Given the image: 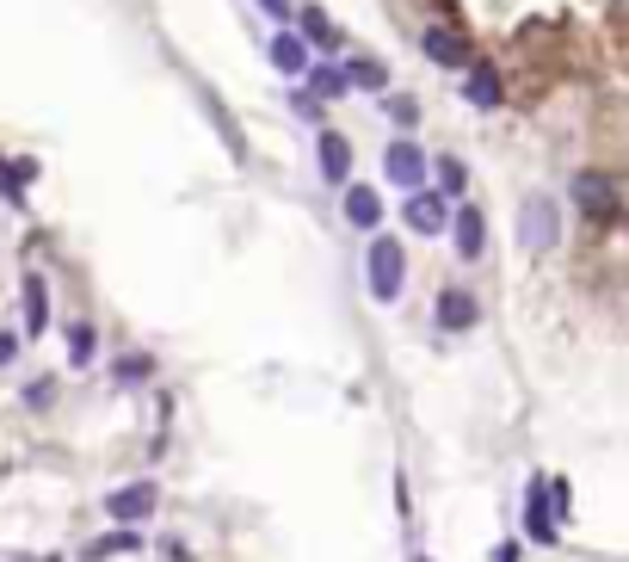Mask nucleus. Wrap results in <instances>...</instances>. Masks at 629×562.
I'll return each mask as SVG.
<instances>
[{
	"mask_svg": "<svg viewBox=\"0 0 629 562\" xmlns=\"http://www.w3.org/2000/svg\"><path fill=\"white\" fill-rule=\"evenodd\" d=\"M364 278H370V297H383L395 303L401 285H407V254H401V241H370V254H364Z\"/></svg>",
	"mask_w": 629,
	"mask_h": 562,
	"instance_id": "nucleus-1",
	"label": "nucleus"
},
{
	"mask_svg": "<svg viewBox=\"0 0 629 562\" xmlns=\"http://www.w3.org/2000/svg\"><path fill=\"white\" fill-rule=\"evenodd\" d=\"M25 180H37V161H0V192L25 198Z\"/></svg>",
	"mask_w": 629,
	"mask_h": 562,
	"instance_id": "nucleus-19",
	"label": "nucleus"
},
{
	"mask_svg": "<svg viewBox=\"0 0 629 562\" xmlns=\"http://www.w3.org/2000/svg\"><path fill=\"white\" fill-rule=\"evenodd\" d=\"M259 7H266V13H272L278 25H290V19H296V13H290V0H259Z\"/></svg>",
	"mask_w": 629,
	"mask_h": 562,
	"instance_id": "nucleus-24",
	"label": "nucleus"
},
{
	"mask_svg": "<svg viewBox=\"0 0 629 562\" xmlns=\"http://www.w3.org/2000/svg\"><path fill=\"white\" fill-rule=\"evenodd\" d=\"M475 315H481V309H475L469 291H444V297H438V322L451 328V334H457V328H475Z\"/></svg>",
	"mask_w": 629,
	"mask_h": 562,
	"instance_id": "nucleus-11",
	"label": "nucleus"
},
{
	"mask_svg": "<svg viewBox=\"0 0 629 562\" xmlns=\"http://www.w3.org/2000/svg\"><path fill=\"white\" fill-rule=\"evenodd\" d=\"M321 173H327V180H333V186H340V180H346V173H352V143H346V136H333V130H321Z\"/></svg>",
	"mask_w": 629,
	"mask_h": 562,
	"instance_id": "nucleus-10",
	"label": "nucleus"
},
{
	"mask_svg": "<svg viewBox=\"0 0 629 562\" xmlns=\"http://www.w3.org/2000/svg\"><path fill=\"white\" fill-rule=\"evenodd\" d=\"M124 550H142V538H136V525H118V532H111V538L87 544V562H105V556H124Z\"/></svg>",
	"mask_w": 629,
	"mask_h": 562,
	"instance_id": "nucleus-16",
	"label": "nucleus"
},
{
	"mask_svg": "<svg viewBox=\"0 0 629 562\" xmlns=\"http://www.w3.org/2000/svg\"><path fill=\"white\" fill-rule=\"evenodd\" d=\"M309 87H315L321 99H340V93H346V68H333V62H327V68H315Z\"/></svg>",
	"mask_w": 629,
	"mask_h": 562,
	"instance_id": "nucleus-21",
	"label": "nucleus"
},
{
	"mask_svg": "<svg viewBox=\"0 0 629 562\" xmlns=\"http://www.w3.org/2000/svg\"><path fill=\"white\" fill-rule=\"evenodd\" d=\"M426 56L444 62V68H463V62H469V44L457 38L451 25H426Z\"/></svg>",
	"mask_w": 629,
	"mask_h": 562,
	"instance_id": "nucleus-8",
	"label": "nucleus"
},
{
	"mask_svg": "<svg viewBox=\"0 0 629 562\" xmlns=\"http://www.w3.org/2000/svg\"><path fill=\"white\" fill-rule=\"evenodd\" d=\"M463 99H469V105H500V75H494V68H469Z\"/></svg>",
	"mask_w": 629,
	"mask_h": 562,
	"instance_id": "nucleus-15",
	"label": "nucleus"
},
{
	"mask_svg": "<svg viewBox=\"0 0 629 562\" xmlns=\"http://www.w3.org/2000/svg\"><path fill=\"white\" fill-rule=\"evenodd\" d=\"M383 173H389L395 186L420 192V180H426V155H420V149H414V143L401 136V143H389V155H383Z\"/></svg>",
	"mask_w": 629,
	"mask_h": 562,
	"instance_id": "nucleus-5",
	"label": "nucleus"
},
{
	"mask_svg": "<svg viewBox=\"0 0 629 562\" xmlns=\"http://www.w3.org/2000/svg\"><path fill=\"white\" fill-rule=\"evenodd\" d=\"M383 62H370V56H352L346 62V87H370V93H383Z\"/></svg>",
	"mask_w": 629,
	"mask_h": 562,
	"instance_id": "nucleus-17",
	"label": "nucleus"
},
{
	"mask_svg": "<svg viewBox=\"0 0 629 562\" xmlns=\"http://www.w3.org/2000/svg\"><path fill=\"white\" fill-rule=\"evenodd\" d=\"M68 353H74V365H87V359L99 353V334H93L87 322H74V328H68Z\"/></svg>",
	"mask_w": 629,
	"mask_h": 562,
	"instance_id": "nucleus-20",
	"label": "nucleus"
},
{
	"mask_svg": "<svg viewBox=\"0 0 629 562\" xmlns=\"http://www.w3.org/2000/svg\"><path fill=\"white\" fill-rule=\"evenodd\" d=\"M155 482H130V488H118V495H111L105 501V513L111 519H118V525H136V519H148V513H155Z\"/></svg>",
	"mask_w": 629,
	"mask_h": 562,
	"instance_id": "nucleus-6",
	"label": "nucleus"
},
{
	"mask_svg": "<svg viewBox=\"0 0 629 562\" xmlns=\"http://www.w3.org/2000/svg\"><path fill=\"white\" fill-rule=\"evenodd\" d=\"M25 328H31V334L50 328V291H44V278H37V272L25 278Z\"/></svg>",
	"mask_w": 629,
	"mask_h": 562,
	"instance_id": "nucleus-14",
	"label": "nucleus"
},
{
	"mask_svg": "<svg viewBox=\"0 0 629 562\" xmlns=\"http://www.w3.org/2000/svg\"><path fill=\"white\" fill-rule=\"evenodd\" d=\"M303 38L321 44V50H333V44H340V31H333V19H327L321 7H303Z\"/></svg>",
	"mask_w": 629,
	"mask_h": 562,
	"instance_id": "nucleus-18",
	"label": "nucleus"
},
{
	"mask_svg": "<svg viewBox=\"0 0 629 562\" xmlns=\"http://www.w3.org/2000/svg\"><path fill=\"white\" fill-rule=\"evenodd\" d=\"M451 223H457V254L481 260V248H488V217H481L475 204H463V210H451Z\"/></svg>",
	"mask_w": 629,
	"mask_h": 562,
	"instance_id": "nucleus-7",
	"label": "nucleus"
},
{
	"mask_svg": "<svg viewBox=\"0 0 629 562\" xmlns=\"http://www.w3.org/2000/svg\"><path fill=\"white\" fill-rule=\"evenodd\" d=\"M389 118H395V124H414L420 105H414V99H389Z\"/></svg>",
	"mask_w": 629,
	"mask_h": 562,
	"instance_id": "nucleus-23",
	"label": "nucleus"
},
{
	"mask_svg": "<svg viewBox=\"0 0 629 562\" xmlns=\"http://www.w3.org/2000/svg\"><path fill=\"white\" fill-rule=\"evenodd\" d=\"M574 204L586 210V217L611 223V217H617V186L605 180V173H574Z\"/></svg>",
	"mask_w": 629,
	"mask_h": 562,
	"instance_id": "nucleus-3",
	"label": "nucleus"
},
{
	"mask_svg": "<svg viewBox=\"0 0 629 562\" xmlns=\"http://www.w3.org/2000/svg\"><path fill=\"white\" fill-rule=\"evenodd\" d=\"M555 235H562V223H555V204H549V198H525V210H518V248H525V254H549Z\"/></svg>",
	"mask_w": 629,
	"mask_h": 562,
	"instance_id": "nucleus-2",
	"label": "nucleus"
},
{
	"mask_svg": "<svg viewBox=\"0 0 629 562\" xmlns=\"http://www.w3.org/2000/svg\"><path fill=\"white\" fill-rule=\"evenodd\" d=\"M272 62H278V75H303V68H309L303 38H296V31H278V38H272Z\"/></svg>",
	"mask_w": 629,
	"mask_h": 562,
	"instance_id": "nucleus-12",
	"label": "nucleus"
},
{
	"mask_svg": "<svg viewBox=\"0 0 629 562\" xmlns=\"http://www.w3.org/2000/svg\"><path fill=\"white\" fill-rule=\"evenodd\" d=\"M401 217H407V229L414 235H438L444 223H451V204H444V192H414L401 204Z\"/></svg>",
	"mask_w": 629,
	"mask_h": 562,
	"instance_id": "nucleus-4",
	"label": "nucleus"
},
{
	"mask_svg": "<svg viewBox=\"0 0 629 562\" xmlns=\"http://www.w3.org/2000/svg\"><path fill=\"white\" fill-rule=\"evenodd\" d=\"M463 180H469L463 161H457V155H438V186H444V192H463Z\"/></svg>",
	"mask_w": 629,
	"mask_h": 562,
	"instance_id": "nucleus-22",
	"label": "nucleus"
},
{
	"mask_svg": "<svg viewBox=\"0 0 629 562\" xmlns=\"http://www.w3.org/2000/svg\"><path fill=\"white\" fill-rule=\"evenodd\" d=\"M525 532L537 544H555V507H543V482H531V495H525Z\"/></svg>",
	"mask_w": 629,
	"mask_h": 562,
	"instance_id": "nucleus-9",
	"label": "nucleus"
},
{
	"mask_svg": "<svg viewBox=\"0 0 629 562\" xmlns=\"http://www.w3.org/2000/svg\"><path fill=\"white\" fill-rule=\"evenodd\" d=\"M13 353H19V340H13V334H0V371L13 365Z\"/></svg>",
	"mask_w": 629,
	"mask_h": 562,
	"instance_id": "nucleus-25",
	"label": "nucleus"
},
{
	"mask_svg": "<svg viewBox=\"0 0 629 562\" xmlns=\"http://www.w3.org/2000/svg\"><path fill=\"white\" fill-rule=\"evenodd\" d=\"M346 217H352L358 229H377V223H383V198L370 192V186H352V192H346Z\"/></svg>",
	"mask_w": 629,
	"mask_h": 562,
	"instance_id": "nucleus-13",
	"label": "nucleus"
}]
</instances>
